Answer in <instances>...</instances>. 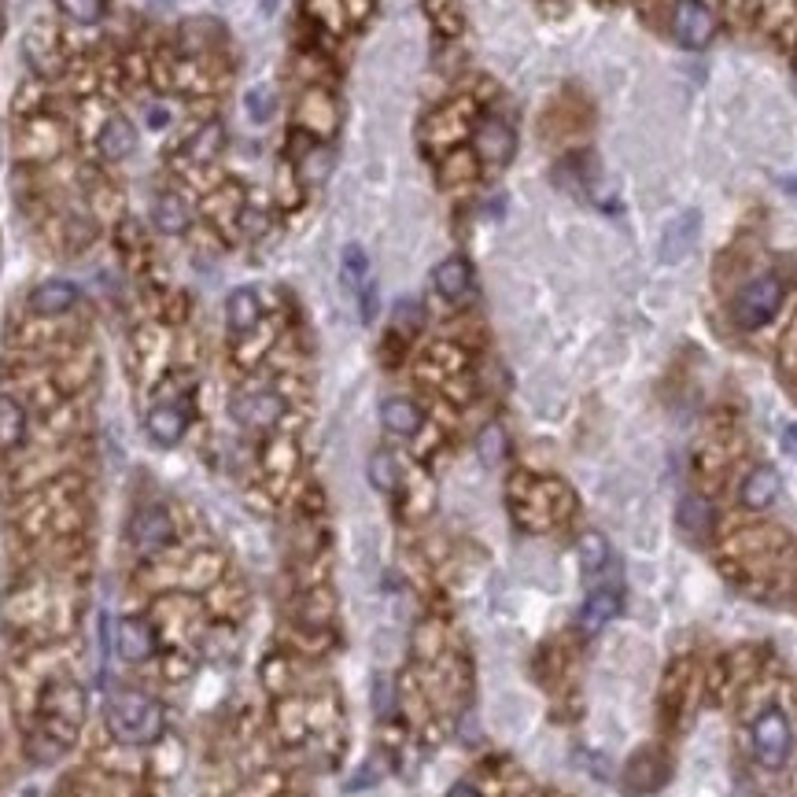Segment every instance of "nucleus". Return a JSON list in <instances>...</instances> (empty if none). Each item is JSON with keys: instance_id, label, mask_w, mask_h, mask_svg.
<instances>
[{"instance_id": "5701e85b", "label": "nucleus", "mask_w": 797, "mask_h": 797, "mask_svg": "<svg viewBox=\"0 0 797 797\" xmlns=\"http://www.w3.org/2000/svg\"><path fill=\"white\" fill-rule=\"evenodd\" d=\"M59 15L78 26H93L104 19V0H56Z\"/></svg>"}, {"instance_id": "a878e982", "label": "nucleus", "mask_w": 797, "mask_h": 797, "mask_svg": "<svg viewBox=\"0 0 797 797\" xmlns=\"http://www.w3.org/2000/svg\"><path fill=\"white\" fill-rule=\"evenodd\" d=\"M373 705H377L380 716L391 713V687H388V680H377V687H373Z\"/></svg>"}, {"instance_id": "6ab92c4d", "label": "nucleus", "mask_w": 797, "mask_h": 797, "mask_svg": "<svg viewBox=\"0 0 797 797\" xmlns=\"http://www.w3.org/2000/svg\"><path fill=\"white\" fill-rule=\"evenodd\" d=\"M380 421H385V429L391 436H413V432L421 429V410H418V402H410V399H385Z\"/></svg>"}, {"instance_id": "20e7f679", "label": "nucleus", "mask_w": 797, "mask_h": 797, "mask_svg": "<svg viewBox=\"0 0 797 797\" xmlns=\"http://www.w3.org/2000/svg\"><path fill=\"white\" fill-rule=\"evenodd\" d=\"M672 30H675V37H680V45L705 48V45L713 42L716 19H713L709 8L702 4V0H675V8H672Z\"/></svg>"}, {"instance_id": "9d476101", "label": "nucleus", "mask_w": 797, "mask_h": 797, "mask_svg": "<svg viewBox=\"0 0 797 797\" xmlns=\"http://www.w3.org/2000/svg\"><path fill=\"white\" fill-rule=\"evenodd\" d=\"M779 488H783L779 472H775L772 466H756L750 477L742 480L739 502H742L745 510H768L772 502L779 499Z\"/></svg>"}, {"instance_id": "423d86ee", "label": "nucleus", "mask_w": 797, "mask_h": 797, "mask_svg": "<svg viewBox=\"0 0 797 797\" xmlns=\"http://www.w3.org/2000/svg\"><path fill=\"white\" fill-rule=\"evenodd\" d=\"M170 536H174V521H170V513L163 506H145L129 521V543H134L137 554L163 550Z\"/></svg>"}, {"instance_id": "f3484780", "label": "nucleus", "mask_w": 797, "mask_h": 797, "mask_svg": "<svg viewBox=\"0 0 797 797\" xmlns=\"http://www.w3.org/2000/svg\"><path fill=\"white\" fill-rule=\"evenodd\" d=\"M26 440V410L15 396H0V451H15Z\"/></svg>"}, {"instance_id": "f8f14e48", "label": "nucleus", "mask_w": 797, "mask_h": 797, "mask_svg": "<svg viewBox=\"0 0 797 797\" xmlns=\"http://www.w3.org/2000/svg\"><path fill=\"white\" fill-rule=\"evenodd\" d=\"M624 610V599H620V591L617 588H599V591H591L588 594V602H583V610H580V628L583 631H599L605 628L617 613Z\"/></svg>"}, {"instance_id": "9b49d317", "label": "nucleus", "mask_w": 797, "mask_h": 797, "mask_svg": "<svg viewBox=\"0 0 797 797\" xmlns=\"http://www.w3.org/2000/svg\"><path fill=\"white\" fill-rule=\"evenodd\" d=\"M75 303H78V288L70 285V281H45V285H37L30 292V310L42 318L67 315Z\"/></svg>"}, {"instance_id": "f03ea898", "label": "nucleus", "mask_w": 797, "mask_h": 797, "mask_svg": "<svg viewBox=\"0 0 797 797\" xmlns=\"http://www.w3.org/2000/svg\"><path fill=\"white\" fill-rule=\"evenodd\" d=\"M794 750V731L783 709H764L753 720V756L761 761V768H783L790 761Z\"/></svg>"}, {"instance_id": "7ed1b4c3", "label": "nucleus", "mask_w": 797, "mask_h": 797, "mask_svg": "<svg viewBox=\"0 0 797 797\" xmlns=\"http://www.w3.org/2000/svg\"><path fill=\"white\" fill-rule=\"evenodd\" d=\"M779 303H783V281L772 274L756 277L739 292V299H735V321H739L742 329H761L764 321L775 318Z\"/></svg>"}, {"instance_id": "2eb2a0df", "label": "nucleus", "mask_w": 797, "mask_h": 797, "mask_svg": "<svg viewBox=\"0 0 797 797\" xmlns=\"http://www.w3.org/2000/svg\"><path fill=\"white\" fill-rule=\"evenodd\" d=\"M262 318V303L255 288H237L234 296L226 299V326L237 332V337H248L251 329L259 326Z\"/></svg>"}, {"instance_id": "b1692460", "label": "nucleus", "mask_w": 797, "mask_h": 797, "mask_svg": "<svg viewBox=\"0 0 797 797\" xmlns=\"http://www.w3.org/2000/svg\"><path fill=\"white\" fill-rule=\"evenodd\" d=\"M580 561H583V569H588V572L605 569V561H610V543H605V536H599V532H588V536L580 539Z\"/></svg>"}, {"instance_id": "412c9836", "label": "nucleus", "mask_w": 797, "mask_h": 797, "mask_svg": "<svg viewBox=\"0 0 797 797\" xmlns=\"http://www.w3.org/2000/svg\"><path fill=\"white\" fill-rule=\"evenodd\" d=\"M680 524L683 532H691L694 539H702L713 528V506L702 496H687L680 502Z\"/></svg>"}, {"instance_id": "393cba45", "label": "nucleus", "mask_w": 797, "mask_h": 797, "mask_svg": "<svg viewBox=\"0 0 797 797\" xmlns=\"http://www.w3.org/2000/svg\"><path fill=\"white\" fill-rule=\"evenodd\" d=\"M502 454H506V436H502L499 425H488L480 432V458L488 462V466H496Z\"/></svg>"}, {"instance_id": "f257e3e1", "label": "nucleus", "mask_w": 797, "mask_h": 797, "mask_svg": "<svg viewBox=\"0 0 797 797\" xmlns=\"http://www.w3.org/2000/svg\"><path fill=\"white\" fill-rule=\"evenodd\" d=\"M107 728L118 742L126 745H148L163 739L167 731V713L156 698L140 691H118L107 702Z\"/></svg>"}, {"instance_id": "4be33fe9", "label": "nucleus", "mask_w": 797, "mask_h": 797, "mask_svg": "<svg viewBox=\"0 0 797 797\" xmlns=\"http://www.w3.org/2000/svg\"><path fill=\"white\" fill-rule=\"evenodd\" d=\"M369 483L377 491H385V496L399 488V466H396V458H391L388 451H377L369 458Z\"/></svg>"}, {"instance_id": "aec40b11", "label": "nucleus", "mask_w": 797, "mask_h": 797, "mask_svg": "<svg viewBox=\"0 0 797 797\" xmlns=\"http://www.w3.org/2000/svg\"><path fill=\"white\" fill-rule=\"evenodd\" d=\"M221 148H226V129H221V123L200 126L196 134L185 140V156L193 159V163H215L221 156Z\"/></svg>"}, {"instance_id": "bb28decb", "label": "nucleus", "mask_w": 797, "mask_h": 797, "mask_svg": "<svg viewBox=\"0 0 797 797\" xmlns=\"http://www.w3.org/2000/svg\"><path fill=\"white\" fill-rule=\"evenodd\" d=\"M783 447H786V454H794V458H797V425L783 429Z\"/></svg>"}, {"instance_id": "cd10ccee", "label": "nucleus", "mask_w": 797, "mask_h": 797, "mask_svg": "<svg viewBox=\"0 0 797 797\" xmlns=\"http://www.w3.org/2000/svg\"><path fill=\"white\" fill-rule=\"evenodd\" d=\"M447 797H480V790H477V786H469V783H454L447 790Z\"/></svg>"}, {"instance_id": "39448f33", "label": "nucleus", "mask_w": 797, "mask_h": 797, "mask_svg": "<svg viewBox=\"0 0 797 797\" xmlns=\"http://www.w3.org/2000/svg\"><path fill=\"white\" fill-rule=\"evenodd\" d=\"M234 413H237V421L244 429L266 432V429H274L281 418H285V399H281L277 391H266V388L244 391V396H237Z\"/></svg>"}, {"instance_id": "a211bd4d", "label": "nucleus", "mask_w": 797, "mask_h": 797, "mask_svg": "<svg viewBox=\"0 0 797 797\" xmlns=\"http://www.w3.org/2000/svg\"><path fill=\"white\" fill-rule=\"evenodd\" d=\"M694 237H698V215L687 210V215L675 218L669 226V234H664V244H661L664 262H680L694 248Z\"/></svg>"}, {"instance_id": "dca6fc26", "label": "nucleus", "mask_w": 797, "mask_h": 797, "mask_svg": "<svg viewBox=\"0 0 797 797\" xmlns=\"http://www.w3.org/2000/svg\"><path fill=\"white\" fill-rule=\"evenodd\" d=\"M151 221H156V229L163 237H181L189 226H193V215H189V207L181 196L163 193L156 200V207H151Z\"/></svg>"}, {"instance_id": "1a4fd4ad", "label": "nucleus", "mask_w": 797, "mask_h": 797, "mask_svg": "<svg viewBox=\"0 0 797 797\" xmlns=\"http://www.w3.org/2000/svg\"><path fill=\"white\" fill-rule=\"evenodd\" d=\"M96 145H100V156L104 159H111V163H123V159L134 156V148H137V126L129 123L126 115H111L107 123L100 126Z\"/></svg>"}, {"instance_id": "ddd939ff", "label": "nucleus", "mask_w": 797, "mask_h": 797, "mask_svg": "<svg viewBox=\"0 0 797 797\" xmlns=\"http://www.w3.org/2000/svg\"><path fill=\"white\" fill-rule=\"evenodd\" d=\"M118 653L126 661H148L156 653V631L140 617H123L118 620Z\"/></svg>"}, {"instance_id": "6e6552de", "label": "nucleus", "mask_w": 797, "mask_h": 797, "mask_svg": "<svg viewBox=\"0 0 797 797\" xmlns=\"http://www.w3.org/2000/svg\"><path fill=\"white\" fill-rule=\"evenodd\" d=\"M145 429L148 436L159 443V447H174V443L185 436L189 429V413L181 402H156V407L148 410L145 418Z\"/></svg>"}, {"instance_id": "4468645a", "label": "nucleus", "mask_w": 797, "mask_h": 797, "mask_svg": "<svg viewBox=\"0 0 797 797\" xmlns=\"http://www.w3.org/2000/svg\"><path fill=\"white\" fill-rule=\"evenodd\" d=\"M432 285L443 299H466L472 288V270L466 259H443L436 270H432Z\"/></svg>"}, {"instance_id": "0eeeda50", "label": "nucleus", "mask_w": 797, "mask_h": 797, "mask_svg": "<svg viewBox=\"0 0 797 797\" xmlns=\"http://www.w3.org/2000/svg\"><path fill=\"white\" fill-rule=\"evenodd\" d=\"M513 148H517V140H513V129L502 118H483L477 134H472V151L488 167H506L513 159Z\"/></svg>"}]
</instances>
